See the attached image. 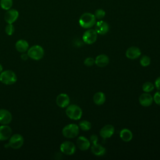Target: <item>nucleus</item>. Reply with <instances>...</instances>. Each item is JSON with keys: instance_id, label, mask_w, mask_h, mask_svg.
<instances>
[{"instance_id": "33", "label": "nucleus", "mask_w": 160, "mask_h": 160, "mask_svg": "<svg viewBox=\"0 0 160 160\" xmlns=\"http://www.w3.org/2000/svg\"><path fill=\"white\" fill-rule=\"evenodd\" d=\"M21 59L23 60V61H26V60H28V59L29 58V56H28V55L27 53L23 52V53H22V54L21 55Z\"/></svg>"}, {"instance_id": "29", "label": "nucleus", "mask_w": 160, "mask_h": 160, "mask_svg": "<svg viewBox=\"0 0 160 160\" xmlns=\"http://www.w3.org/2000/svg\"><path fill=\"white\" fill-rule=\"evenodd\" d=\"M84 64L86 66H92L94 65V64H95V59H94L92 58H91V57L87 58L84 59Z\"/></svg>"}, {"instance_id": "8", "label": "nucleus", "mask_w": 160, "mask_h": 160, "mask_svg": "<svg viewBox=\"0 0 160 160\" xmlns=\"http://www.w3.org/2000/svg\"><path fill=\"white\" fill-rule=\"evenodd\" d=\"M76 146L69 141H66L62 142L60 145L61 151L66 155H72L76 152Z\"/></svg>"}, {"instance_id": "23", "label": "nucleus", "mask_w": 160, "mask_h": 160, "mask_svg": "<svg viewBox=\"0 0 160 160\" xmlns=\"http://www.w3.org/2000/svg\"><path fill=\"white\" fill-rule=\"evenodd\" d=\"M79 128L84 131H88L91 129L92 125L91 123L86 120H82L79 122Z\"/></svg>"}, {"instance_id": "19", "label": "nucleus", "mask_w": 160, "mask_h": 160, "mask_svg": "<svg viewBox=\"0 0 160 160\" xmlns=\"http://www.w3.org/2000/svg\"><path fill=\"white\" fill-rule=\"evenodd\" d=\"M109 62V59L108 56L106 54H102L98 55L95 59V64L99 67H105Z\"/></svg>"}, {"instance_id": "3", "label": "nucleus", "mask_w": 160, "mask_h": 160, "mask_svg": "<svg viewBox=\"0 0 160 160\" xmlns=\"http://www.w3.org/2000/svg\"><path fill=\"white\" fill-rule=\"evenodd\" d=\"M67 116L72 120H79L81 119L82 111L81 108L76 104H69L66 109Z\"/></svg>"}, {"instance_id": "26", "label": "nucleus", "mask_w": 160, "mask_h": 160, "mask_svg": "<svg viewBox=\"0 0 160 160\" xmlns=\"http://www.w3.org/2000/svg\"><path fill=\"white\" fill-rule=\"evenodd\" d=\"M151 63V59L146 55L142 56L140 59V64L143 67L148 66Z\"/></svg>"}, {"instance_id": "6", "label": "nucleus", "mask_w": 160, "mask_h": 160, "mask_svg": "<svg viewBox=\"0 0 160 160\" xmlns=\"http://www.w3.org/2000/svg\"><path fill=\"white\" fill-rule=\"evenodd\" d=\"M24 144V138L20 134H14L9 139V146L14 149H19Z\"/></svg>"}, {"instance_id": "25", "label": "nucleus", "mask_w": 160, "mask_h": 160, "mask_svg": "<svg viewBox=\"0 0 160 160\" xmlns=\"http://www.w3.org/2000/svg\"><path fill=\"white\" fill-rule=\"evenodd\" d=\"M142 88V90L144 92H151L152 91H153V89L154 88V85L152 82L148 81L143 84Z\"/></svg>"}, {"instance_id": "18", "label": "nucleus", "mask_w": 160, "mask_h": 160, "mask_svg": "<svg viewBox=\"0 0 160 160\" xmlns=\"http://www.w3.org/2000/svg\"><path fill=\"white\" fill-rule=\"evenodd\" d=\"M29 48V43L27 41L24 39H19L16 41L15 44L16 49L21 53L27 52Z\"/></svg>"}, {"instance_id": "20", "label": "nucleus", "mask_w": 160, "mask_h": 160, "mask_svg": "<svg viewBox=\"0 0 160 160\" xmlns=\"http://www.w3.org/2000/svg\"><path fill=\"white\" fill-rule=\"evenodd\" d=\"M91 152L97 156H102L106 153V149L99 144H93L91 146Z\"/></svg>"}, {"instance_id": "9", "label": "nucleus", "mask_w": 160, "mask_h": 160, "mask_svg": "<svg viewBox=\"0 0 160 160\" xmlns=\"http://www.w3.org/2000/svg\"><path fill=\"white\" fill-rule=\"evenodd\" d=\"M19 17V12L15 9L11 8L7 10L4 14V21L7 24H13Z\"/></svg>"}, {"instance_id": "17", "label": "nucleus", "mask_w": 160, "mask_h": 160, "mask_svg": "<svg viewBox=\"0 0 160 160\" xmlns=\"http://www.w3.org/2000/svg\"><path fill=\"white\" fill-rule=\"evenodd\" d=\"M76 144L79 149L81 151L88 150L91 146V142L84 136H79L76 141Z\"/></svg>"}, {"instance_id": "24", "label": "nucleus", "mask_w": 160, "mask_h": 160, "mask_svg": "<svg viewBox=\"0 0 160 160\" xmlns=\"http://www.w3.org/2000/svg\"><path fill=\"white\" fill-rule=\"evenodd\" d=\"M13 4L12 0H0V6L4 10H8L11 9Z\"/></svg>"}, {"instance_id": "2", "label": "nucleus", "mask_w": 160, "mask_h": 160, "mask_svg": "<svg viewBox=\"0 0 160 160\" xmlns=\"http://www.w3.org/2000/svg\"><path fill=\"white\" fill-rule=\"evenodd\" d=\"M16 73L9 69L2 71L0 73V81L6 85H12L17 81Z\"/></svg>"}, {"instance_id": "5", "label": "nucleus", "mask_w": 160, "mask_h": 160, "mask_svg": "<svg viewBox=\"0 0 160 160\" xmlns=\"http://www.w3.org/2000/svg\"><path fill=\"white\" fill-rule=\"evenodd\" d=\"M79 132V128L76 124L71 123L65 126L62 130L63 136L66 138H74L76 137Z\"/></svg>"}, {"instance_id": "14", "label": "nucleus", "mask_w": 160, "mask_h": 160, "mask_svg": "<svg viewBox=\"0 0 160 160\" xmlns=\"http://www.w3.org/2000/svg\"><path fill=\"white\" fill-rule=\"evenodd\" d=\"M114 132V128L112 125L107 124L103 126L100 131L99 134L103 139H107L111 138Z\"/></svg>"}, {"instance_id": "15", "label": "nucleus", "mask_w": 160, "mask_h": 160, "mask_svg": "<svg viewBox=\"0 0 160 160\" xmlns=\"http://www.w3.org/2000/svg\"><path fill=\"white\" fill-rule=\"evenodd\" d=\"M141 54L140 49L136 46H131L128 48L126 51V56L130 59H135Z\"/></svg>"}, {"instance_id": "10", "label": "nucleus", "mask_w": 160, "mask_h": 160, "mask_svg": "<svg viewBox=\"0 0 160 160\" xmlns=\"http://www.w3.org/2000/svg\"><path fill=\"white\" fill-rule=\"evenodd\" d=\"M95 31L96 32L101 35L106 34L109 30V24L104 21L99 20L95 24Z\"/></svg>"}, {"instance_id": "11", "label": "nucleus", "mask_w": 160, "mask_h": 160, "mask_svg": "<svg viewBox=\"0 0 160 160\" xmlns=\"http://www.w3.org/2000/svg\"><path fill=\"white\" fill-rule=\"evenodd\" d=\"M12 135V129L8 124L0 126V141H4L8 140Z\"/></svg>"}, {"instance_id": "16", "label": "nucleus", "mask_w": 160, "mask_h": 160, "mask_svg": "<svg viewBox=\"0 0 160 160\" xmlns=\"http://www.w3.org/2000/svg\"><path fill=\"white\" fill-rule=\"evenodd\" d=\"M139 102L144 107L150 106L153 102V97L148 92H145L139 96Z\"/></svg>"}, {"instance_id": "27", "label": "nucleus", "mask_w": 160, "mask_h": 160, "mask_svg": "<svg viewBox=\"0 0 160 160\" xmlns=\"http://www.w3.org/2000/svg\"><path fill=\"white\" fill-rule=\"evenodd\" d=\"M95 18H96V19H99L101 20L106 15V12L104 9H98L95 11V12L94 14Z\"/></svg>"}, {"instance_id": "21", "label": "nucleus", "mask_w": 160, "mask_h": 160, "mask_svg": "<svg viewBox=\"0 0 160 160\" xmlns=\"http://www.w3.org/2000/svg\"><path fill=\"white\" fill-rule=\"evenodd\" d=\"M119 136L121 139L125 142L130 141L132 138V132L126 128L122 129L119 133Z\"/></svg>"}, {"instance_id": "22", "label": "nucleus", "mask_w": 160, "mask_h": 160, "mask_svg": "<svg viewBox=\"0 0 160 160\" xmlns=\"http://www.w3.org/2000/svg\"><path fill=\"white\" fill-rule=\"evenodd\" d=\"M106 101V96L102 92H98L93 96V101L97 105H102Z\"/></svg>"}, {"instance_id": "31", "label": "nucleus", "mask_w": 160, "mask_h": 160, "mask_svg": "<svg viewBox=\"0 0 160 160\" xmlns=\"http://www.w3.org/2000/svg\"><path fill=\"white\" fill-rule=\"evenodd\" d=\"M98 138L97 135H96V134H92V135L90 136L89 141H90V142L92 143V144L97 143V142H98Z\"/></svg>"}, {"instance_id": "12", "label": "nucleus", "mask_w": 160, "mask_h": 160, "mask_svg": "<svg viewBox=\"0 0 160 160\" xmlns=\"http://www.w3.org/2000/svg\"><path fill=\"white\" fill-rule=\"evenodd\" d=\"M56 102L59 107L61 108H64L69 104L70 98L67 94L61 93L56 97Z\"/></svg>"}, {"instance_id": "34", "label": "nucleus", "mask_w": 160, "mask_h": 160, "mask_svg": "<svg viewBox=\"0 0 160 160\" xmlns=\"http://www.w3.org/2000/svg\"><path fill=\"white\" fill-rule=\"evenodd\" d=\"M3 71V68L2 66V65L0 64V73Z\"/></svg>"}, {"instance_id": "4", "label": "nucleus", "mask_w": 160, "mask_h": 160, "mask_svg": "<svg viewBox=\"0 0 160 160\" xmlns=\"http://www.w3.org/2000/svg\"><path fill=\"white\" fill-rule=\"evenodd\" d=\"M27 54L29 58L38 61L44 57V50L43 48L39 45H33L29 48Z\"/></svg>"}, {"instance_id": "1", "label": "nucleus", "mask_w": 160, "mask_h": 160, "mask_svg": "<svg viewBox=\"0 0 160 160\" xmlns=\"http://www.w3.org/2000/svg\"><path fill=\"white\" fill-rule=\"evenodd\" d=\"M96 22V18L91 12L83 13L79 19V24L84 29H89L94 26Z\"/></svg>"}, {"instance_id": "28", "label": "nucleus", "mask_w": 160, "mask_h": 160, "mask_svg": "<svg viewBox=\"0 0 160 160\" xmlns=\"http://www.w3.org/2000/svg\"><path fill=\"white\" fill-rule=\"evenodd\" d=\"M15 31V28L13 24H7L5 27V32L8 36H11Z\"/></svg>"}, {"instance_id": "32", "label": "nucleus", "mask_w": 160, "mask_h": 160, "mask_svg": "<svg viewBox=\"0 0 160 160\" xmlns=\"http://www.w3.org/2000/svg\"><path fill=\"white\" fill-rule=\"evenodd\" d=\"M154 86H156V88L160 91V76H159L155 81L154 82Z\"/></svg>"}, {"instance_id": "13", "label": "nucleus", "mask_w": 160, "mask_h": 160, "mask_svg": "<svg viewBox=\"0 0 160 160\" xmlns=\"http://www.w3.org/2000/svg\"><path fill=\"white\" fill-rule=\"evenodd\" d=\"M12 119L10 111L6 109H0V124H9Z\"/></svg>"}, {"instance_id": "30", "label": "nucleus", "mask_w": 160, "mask_h": 160, "mask_svg": "<svg viewBox=\"0 0 160 160\" xmlns=\"http://www.w3.org/2000/svg\"><path fill=\"white\" fill-rule=\"evenodd\" d=\"M153 101L158 105L160 106V91L156 92L153 96Z\"/></svg>"}, {"instance_id": "7", "label": "nucleus", "mask_w": 160, "mask_h": 160, "mask_svg": "<svg viewBox=\"0 0 160 160\" xmlns=\"http://www.w3.org/2000/svg\"><path fill=\"white\" fill-rule=\"evenodd\" d=\"M98 38V33L95 29H89L86 30L82 35V41L84 43L91 44L96 42Z\"/></svg>"}]
</instances>
